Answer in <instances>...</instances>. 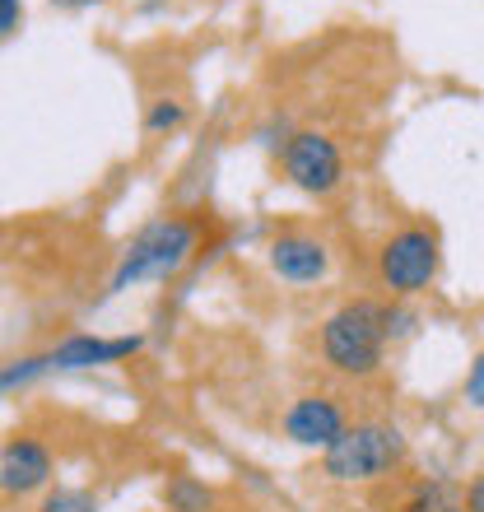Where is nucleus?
<instances>
[{"mask_svg": "<svg viewBox=\"0 0 484 512\" xmlns=\"http://www.w3.org/2000/svg\"><path fill=\"white\" fill-rule=\"evenodd\" d=\"M266 266H270V275L284 284H322L326 275H331V247H326L317 233L284 229L270 238Z\"/></svg>", "mask_w": 484, "mask_h": 512, "instance_id": "6e6552de", "label": "nucleus"}, {"mask_svg": "<svg viewBox=\"0 0 484 512\" xmlns=\"http://www.w3.org/2000/svg\"><path fill=\"white\" fill-rule=\"evenodd\" d=\"M438 270H443V238L433 224H401L377 247V284L391 298L410 303L438 280Z\"/></svg>", "mask_w": 484, "mask_h": 512, "instance_id": "39448f33", "label": "nucleus"}, {"mask_svg": "<svg viewBox=\"0 0 484 512\" xmlns=\"http://www.w3.org/2000/svg\"><path fill=\"white\" fill-rule=\"evenodd\" d=\"M24 24V0H0V38H14Z\"/></svg>", "mask_w": 484, "mask_h": 512, "instance_id": "2eb2a0df", "label": "nucleus"}, {"mask_svg": "<svg viewBox=\"0 0 484 512\" xmlns=\"http://www.w3.org/2000/svg\"><path fill=\"white\" fill-rule=\"evenodd\" d=\"M56 10H66V14H80V10H94V5H103V0H52Z\"/></svg>", "mask_w": 484, "mask_h": 512, "instance_id": "f3484780", "label": "nucleus"}, {"mask_svg": "<svg viewBox=\"0 0 484 512\" xmlns=\"http://www.w3.org/2000/svg\"><path fill=\"white\" fill-rule=\"evenodd\" d=\"M145 350V336H66L61 345L42 354H24L14 364L0 368V391H14L24 382L42 378V373H80V368H108V364H121V359H135Z\"/></svg>", "mask_w": 484, "mask_h": 512, "instance_id": "20e7f679", "label": "nucleus"}, {"mask_svg": "<svg viewBox=\"0 0 484 512\" xmlns=\"http://www.w3.org/2000/svg\"><path fill=\"white\" fill-rule=\"evenodd\" d=\"M322 359L331 373L340 378H373L382 373V359H387V298H350L340 303L331 317L322 322Z\"/></svg>", "mask_w": 484, "mask_h": 512, "instance_id": "f03ea898", "label": "nucleus"}, {"mask_svg": "<svg viewBox=\"0 0 484 512\" xmlns=\"http://www.w3.org/2000/svg\"><path fill=\"white\" fill-rule=\"evenodd\" d=\"M405 457H410V443L396 424L359 419L322 452V475L336 485H373V480L401 471Z\"/></svg>", "mask_w": 484, "mask_h": 512, "instance_id": "7ed1b4c3", "label": "nucleus"}, {"mask_svg": "<svg viewBox=\"0 0 484 512\" xmlns=\"http://www.w3.org/2000/svg\"><path fill=\"white\" fill-rule=\"evenodd\" d=\"M163 512H215V489L196 475H168L159 489Z\"/></svg>", "mask_w": 484, "mask_h": 512, "instance_id": "9b49d317", "label": "nucleus"}, {"mask_svg": "<svg viewBox=\"0 0 484 512\" xmlns=\"http://www.w3.org/2000/svg\"><path fill=\"white\" fill-rule=\"evenodd\" d=\"M38 512H98V499L80 485H56L42 494Z\"/></svg>", "mask_w": 484, "mask_h": 512, "instance_id": "ddd939ff", "label": "nucleus"}, {"mask_svg": "<svg viewBox=\"0 0 484 512\" xmlns=\"http://www.w3.org/2000/svg\"><path fill=\"white\" fill-rule=\"evenodd\" d=\"M461 396H466V405L471 410H480L484 415V350L471 359V368H466V382H461Z\"/></svg>", "mask_w": 484, "mask_h": 512, "instance_id": "4468645a", "label": "nucleus"}, {"mask_svg": "<svg viewBox=\"0 0 484 512\" xmlns=\"http://www.w3.org/2000/svg\"><path fill=\"white\" fill-rule=\"evenodd\" d=\"M401 512H466V485L447 475H424L405 489Z\"/></svg>", "mask_w": 484, "mask_h": 512, "instance_id": "9d476101", "label": "nucleus"}, {"mask_svg": "<svg viewBox=\"0 0 484 512\" xmlns=\"http://www.w3.org/2000/svg\"><path fill=\"white\" fill-rule=\"evenodd\" d=\"M201 238H205L201 215H159V219H149V224H140L131 243L121 247L117 266H112L108 294H121V289L145 284V280L177 275L191 256L201 252Z\"/></svg>", "mask_w": 484, "mask_h": 512, "instance_id": "f257e3e1", "label": "nucleus"}, {"mask_svg": "<svg viewBox=\"0 0 484 512\" xmlns=\"http://www.w3.org/2000/svg\"><path fill=\"white\" fill-rule=\"evenodd\" d=\"M466 512H484V475H475L466 485Z\"/></svg>", "mask_w": 484, "mask_h": 512, "instance_id": "dca6fc26", "label": "nucleus"}, {"mask_svg": "<svg viewBox=\"0 0 484 512\" xmlns=\"http://www.w3.org/2000/svg\"><path fill=\"white\" fill-rule=\"evenodd\" d=\"M280 173L312 201H326L345 187V154L326 131H289L280 140Z\"/></svg>", "mask_w": 484, "mask_h": 512, "instance_id": "423d86ee", "label": "nucleus"}, {"mask_svg": "<svg viewBox=\"0 0 484 512\" xmlns=\"http://www.w3.org/2000/svg\"><path fill=\"white\" fill-rule=\"evenodd\" d=\"M145 135L149 140H163V135H173V131H182V126H187V103H177V98H154V103H149L145 108Z\"/></svg>", "mask_w": 484, "mask_h": 512, "instance_id": "f8f14e48", "label": "nucleus"}, {"mask_svg": "<svg viewBox=\"0 0 484 512\" xmlns=\"http://www.w3.org/2000/svg\"><path fill=\"white\" fill-rule=\"evenodd\" d=\"M52 471V452L33 433H10L0 443V494H10V499L38 494V489L52 485Z\"/></svg>", "mask_w": 484, "mask_h": 512, "instance_id": "1a4fd4ad", "label": "nucleus"}, {"mask_svg": "<svg viewBox=\"0 0 484 512\" xmlns=\"http://www.w3.org/2000/svg\"><path fill=\"white\" fill-rule=\"evenodd\" d=\"M280 429L294 447H317V452H326L340 433L350 429V410H345L336 396H326V391H303L280 415Z\"/></svg>", "mask_w": 484, "mask_h": 512, "instance_id": "0eeeda50", "label": "nucleus"}]
</instances>
